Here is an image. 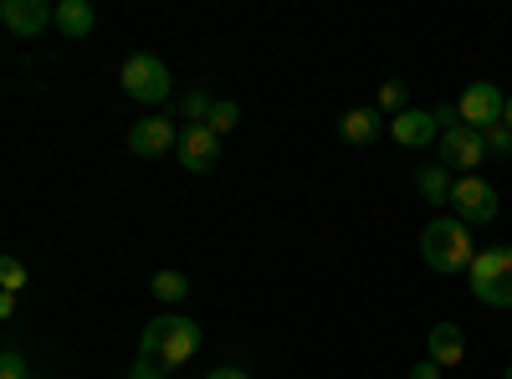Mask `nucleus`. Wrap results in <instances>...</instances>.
I'll return each instance as SVG.
<instances>
[{"label":"nucleus","instance_id":"1","mask_svg":"<svg viewBox=\"0 0 512 379\" xmlns=\"http://www.w3.org/2000/svg\"><path fill=\"white\" fill-rule=\"evenodd\" d=\"M477 246H472V226L456 221V216H436L431 226L420 231V262L441 272V277H461L466 267H472Z\"/></svg>","mask_w":512,"mask_h":379},{"label":"nucleus","instance_id":"27","mask_svg":"<svg viewBox=\"0 0 512 379\" xmlns=\"http://www.w3.org/2000/svg\"><path fill=\"white\" fill-rule=\"evenodd\" d=\"M205 379H251V374H246V369H210Z\"/></svg>","mask_w":512,"mask_h":379},{"label":"nucleus","instance_id":"28","mask_svg":"<svg viewBox=\"0 0 512 379\" xmlns=\"http://www.w3.org/2000/svg\"><path fill=\"white\" fill-rule=\"evenodd\" d=\"M502 123H507V129H512V93H507V108H502Z\"/></svg>","mask_w":512,"mask_h":379},{"label":"nucleus","instance_id":"26","mask_svg":"<svg viewBox=\"0 0 512 379\" xmlns=\"http://www.w3.org/2000/svg\"><path fill=\"white\" fill-rule=\"evenodd\" d=\"M0 318H16V292H0Z\"/></svg>","mask_w":512,"mask_h":379},{"label":"nucleus","instance_id":"23","mask_svg":"<svg viewBox=\"0 0 512 379\" xmlns=\"http://www.w3.org/2000/svg\"><path fill=\"white\" fill-rule=\"evenodd\" d=\"M431 113H436V123H441V134L461 123V108H456V103H441V108H431Z\"/></svg>","mask_w":512,"mask_h":379},{"label":"nucleus","instance_id":"5","mask_svg":"<svg viewBox=\"0 0 512 379\" xmlns=\"http://www.w3.org/2000/svg\"><path fill=\"white\" fill-rule=\"evenodd\" d=\"M451 210H456V221H466V226H492L502 205H497V190L482 175H456Z\"/></svg>","mask_w":512,"mask_h":379},{"label":"nucleus","instance_id":"13","mask_svg":"<svg viewBox=\"0 0 512 379\" xmlns=\"http://www.w3.org/2000/svg\"><path fill=\"white\" fill-rule=\"evenodd\" d=\"M425 349H431L425 359H436L441 369H456V364L466 359V333H461L456 323H436L431 339H425Z\"/></svg>","mask_w":512,"mask_h":379},{"label":"nucleus","instance_id":"2","mask_svg":"<svg viewBox=\"0 0 512 379\" xmlns=\"http://www.w3.org/2000/svg\"><path fill=\"white\" fill-rule=\"evenodd\" d=\"M195 349H200V328H195V318H180V313L154 318V323L144 328V339H139V359H154L164 374L180 369V364H190Z\"/></svg>","mask_w":512,"mask_h":379},{"label":"nucleus","instance_id":"24","mask_svg":"<svg viewBox=\"0 0 512 379\" xmlns=\"http://www.w3.org/2000/svg\"><path fill=\"white\" fill-rule=\"evenodd\" d=\"M446 369L436 364V359H420V364H410V379H441Z\"/></svg>","mask_w":512,"mask_h":379},{"label":"nucleus","instance_id":"22","mask_svg":"<svg viewBox=\"0 0 512 379\" xmlns=\"http://www.w3.org/2000/svg\"><path fill=\"white\" fill-rule=\"evenodd\" d=\"M0 379H31V369H26V359H21L16 349L0 354Z\"/></svg>","mask_w":512,"mask_h":379},{"label":"nucleus","instance_id":"25","mask_svg":"<svg viewBox=\"0 0 512 379\" xmlns=\"http://www.w3.org/2000/svg\"><path fill=\"white\" fill-rule=\"evenodd\" d=\"M128 379H164V369H159L154 359H139V364H134V374H128Z\"/></svg>","mask_w":512,"mask_h":379},{"label":"nucleus","instance_id":"21","mask_svg":"<svg viewBox=\"0 0 512 379\" xmlns=\"http://www.w3.org/2000/svg\"><path fill=\"white\" fill-rule=\"evenodd\" d=\"M0 287H6V292H21V287H26V267H21L16 257L0 262Z\"/></svg>","mask_w":512,"mask_h":379},{"label":"nucleus","instance_id":"15","mask_svg":"<svg viewBox=\"0 0 512 379\" xmlns=\"http://www.w3.org/2000/svg\"><path fill=\"white\" fill-rule=\"evenodd\" d=\"M415 190H420L425 200H431V205H451L456 180H451L446 164H420V170H415Z\"/></svg>","mask_w":512,"mask_h":379},{"label":"nucleus","instance_id":"10","mask_svg":"<svg viewBox=\"0 0 512 379\" xmlns=\"http://www.w3.org/2000/svg\"><path fill=\"white\" fill-rule=\"evenodd\" d=\"M390 139H395L400 149H425V144L441 139V123H436L431 108H405V113L390 118Z\"/></svg>","mask_w":512,"mask_h":379},{"label":"nucleus","instance_id":"9","mask_svg":"<svg viewBox=\"0 0 512 379\" xmlns=\"http://www.w3.org/2000/svg\"><path fill=\"white\" fill-rule=\"evenodd\" d=\"M0 21H6L11 36L31 41V36H41V31L57 21V11L47 6V0H6V6H0Z\"/></svg>","mask_w":512,"mask_h":379},{"label":"nucleus","instance_id":"8","mask_svg":"<svg viewBox=\"0 0 512 379\" xmlns=\"http://www.w3.org/2000/svg\"><path fill=\"white\" fill-rule=\"evenodd\" d=\"M175 154H180V164L190 175H205V170H216V164H221V134H210L205 123H185Z\"/></svg>","mask_w":512,"mask_h":379},{"label":"nucleus","instance_id":"12","mask_svg":"<svg viewBox=\"0 0 512 379\" xmlns=\"http://www.w3.org/2000/svg\"><path fill=\"white\" fill-rule=\"evenodd\" d=\"M379 134H390V123H384L374 108H349V113H344V123H338V139L354 144V149H369Z\"/></svg>","mask_w":512,"mask_h":379},{"label":"nucleus","instance_id":"14","mask_svg":"<svg viewBox=\"0 0 512 379\" xmlns=\"http://www.w3.org/2000/svg\"><path fill=\"white\" fill-rule=\"evenodd\" d=\"M98 26V11L88 6V0H57V31L67 41H82V36H93Z\"/></svg>","mask_w":512,"mask_h":379},{"label":"nucleus","instance_id":"3","mask_svg":"<svg viewBox=\"0 0 512 379\" xmlns=\"http://www.w3.org/2000/svg\"><path fill=\"white\" fill-rule=\"evenodd\" d=\"M466 282L482 308H512V246H482L466 267Z\"/></svg>","mask_w":512,"mask_h":379},{"label":"nucleus","instance_id":"18","mask_svg":"<svg viewBox=\"0 0 512 379\" xmlns=\"http://www.w3.org/2000/svg\"><path fill=\"white\" fill-rule=\"evenodd\" d=\"M236 123H241V108H236V103H216V108H210V123H205V129H210V134H231Z\"/></svg>","mask_w":512,"mask_h":379},{"label":"nucleus","instance_id":"4","mask_svg":"<svg viewBox=\"0 0 512 379\" xmlns=\"http://www.w3.org/2000/svg\"><path fill=\"white\" fill-rule=\"evenodd\" d=\"M118 82H123V93L134 103H164L169 98V67L154 52H134V57H128Z\"/></svg>","mask_w":512,"mask_h":379},{"label":"nucleus","instance_id":"6","mask_svg":"<svg viewBox=\"0 0 512 379\" xmlns=\"http://www.w3.org/2000/svg\"><path fill=\"white\" fill-rule=\"evenodd\" d=\"M487 159V139L472 123H456V129L441 134V164L451 175H477V164Z\"/></svg>","mask_w":512,"mask_h":379},{"label":"nucleus","instance_id":"19","mask_svg":"<svg viewBox=\"0 0 512 379\" xmlns=\"http://www.w3.org/2000/svg\"><path fill=\"white\" fill-rule=\"evenodd\" d=\"M405 93H410V88H405L400 77H395V82H384V88H379V108H390V118H395V113H405V108H410V103H405Z\"/></svg>","mask_w":512,"mask_h":379},{"label":"nucleus","instance_id":"16","mask_svg":"<svg viewBox=\"0 0 512 379\" xmlns=\"http://www.w3.org/2000/svg\"><path fill=\"white\" fill-rule=\"evenodd\" d=\"M154 298L159 303H185L190 298V282H185V272H175V267H164V272H154Z\"/></svg>","mask_w":512,"mask_h":379},{"label":"nucleus","instance_id":"11","mask_svg":"<svg viewBox=\"0 0 512 379\" xmlns=\"http://www.w3.org/2000/svg\"><path fill=\"white\" fill-rule=\"evenodd\" d=\"M180 144V129H175V123H169V118H139L134 123V129H128V149H134L139 159H159L164 149H175Z\"/></svg>","mask_w":512,"mask_h":379},{"label":"nucleus","instance_id":"29","mask_svg":"<svg viewBox=\"0 0 512 379\" xmlns=\"http://www.w3.org/2000/svg\"><path fill=\"white\" fill-rule=\"evenodd\" d=\"M502 379H512V364H507V369H502Z\"/></svg>","mask_w":512,"mask_h":379},{"label":"nucleus","instance_id":"7","mask_svg":"<svg viewBox=\"0 0 512 379\" xmlns=\"http://www.w3.org/2000/svg\"><path fill=\"white\" fill-rule=\"evenodd\" d=\"M456 108H461V123H472V129H497L502 123V108H507V93L497 88V82H472L461 98H456Z\"/></svg>","mask_w":512,"mask_h":379},{"label":"nucleus","instance_id":"17","mask_svg":"<svg viewBox=\"0 0 512 379\" xmlns=\"http://www.w3.org/2000/svg\"><path fill=\"white\" fill-rule=\"evenodd\" d=\"M210 108H216V98H210L205 88H195V93L180 98V113H185L190 123H210Z\"/></svg>","mask_w":512,"mask_h":379},{"label":"nucleus","instance_id":"20","mask_svg":"<svg viewBox=\"0 0 512 379\" xmlns=\"http://www.w3.org/2000/svg\"><path fill=\"white\" fill-rule=\"evenodd\" d=\"M482 139H487V154H497V159H512V129H507V123H497V129H487Z\"/></svg>","mask_w":512,"mask_h":379}]
</instances>
